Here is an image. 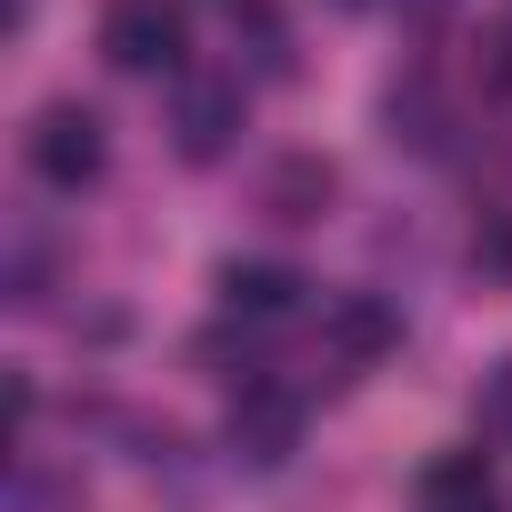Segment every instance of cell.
Returning <instances> with one entry per match:
<instances>
[{
  "instance_id": "cell-1",
  "label": "cell",
  "mask_w": 512,
  "mask_h": 512,
  "mask_svg": "<svg viewBox=\"0 0 512 512\" xmlns=\"http://www.w3.org/2000/svg\"><path fill=\"white\" fill-rule=\"evenodd\" d=\"M181 51H191L181 0H111V11H101V61H111V71L161 81V71H181Z\"/></svg>"
},
{
  "instance_id": "cell-2",
  "label": "cell",
  "mask_w": 512,
  "mask_h": 512,
  "mask_svg": "<svg viewBox=\"0 0 512 512\" xmlns=\"http://www.w3.org/2000/svg\"><path fill=\"white\" fill-rule=\"evenodd\" d=\"M31 171H41L51 191H91V181H101V121H91L81 101H51V111L31 121Z\"/></svg>"
},
{
  "instance_id": "cell-3",
  "label": "cell",
  "mask_w": 512,
  "mask_h": 512,
  "mask_svg": "<svg viewBox=\"0 0 512 512\" xmlns=\"http://www.w3.org/2000/svg\"><path fill=\"white\" fill-rule=\"evenodd\" d=\"M231 131H241V81H181V91H171V141H181V161H221Z\"/></svg>"
},
{
  "instance_id": "cell-4",
  "label": "cell",
  "mask_w": 512,
  "mask_h": 512,
  "mask_svg": "<svg viewBox=\"0 0 512 512\" xmlns=\"http://www.w3.org/2000/svg\"><path fill=\"white\" fill-rule=\"evenodd\" d=\"M422 512H502V482H492V452H432L422 482H412Z\"/></svg>"
},
{
  "instance_id": "cell-5",
  "label": "cell",
  "mask_w": 512,
  "mask_h": 512,
  "mask_svg": "<svg viewBox=\"0 0 512 512\" xmlns=\"http://www.w3.org/2000/svg\"><path fill=\"white\" fill-rule=\"evenodd\" d=\"M292 432H302V402H292V392L241 382V402H231V442H241L251 462H282V452H292Z\"/></svg>"
},
{
  "instance_id": "cell-6",
  "label": "cell",
  "mask_w": 512,
  "mask_h": 512,
  "mask_svg": "<svg viewBox=\"0 0 512 512\" xmlns=\"http://www.w3.org/2000/svg\"><path fill=\"white\" fill-rule=\"evenodd\" d=\"M322 342H332L342 362H382V352L402 342V322H392V302L352 292V302H332V312H322Z\"/></svg>"
},
{
  "instance_id": "cell-7",
  "label": "cell",
  "mask_w": 512,
  "mask_h": 512,
  "mask_svg": "<svg viewBox=\"0 0 512 512\" xmlns=\"http://www.w3.org/2000/svg\"><path fill=\"white\" fill-rule=\"evenodd\" d=\"M302 302V282L282 272V262H221V312H241V322H282Z\"/></svg>"
},
{
  "instance_id": "cell-8",
  "label": "cell",
  "mask_w": 512,
  "mask_h": 512,
  "mask_svg": "<svg viewBox=\"0 0 512 512\" xmlns=\"http://www.w3.org/2000/svg\"><path fill=\"white\" fill-rule=\"evenodd\" d=\"M332 191H342V181H332V161H312V151H302V161H282V171H272V221H322V201H332Z\"/></svg>"
},
{
  "instance_id": "cell-9",
  "label": "cell",
  "mask_w": 512,
  "mask_h": 512,
  "mask_svg": "<svg viewBox=\"0 0 512 512\" xmlns=\"http://www.w3.org/2000/svg\"><path fill=\"white\" fill-rule=\"evenodd\" d=\"M472 412H482V432H492V442H512V362H492V372H482Z\"/></svg>"
},
{
  "instance_id": "cell-10",
  "label": "cell",
  "mask_w": 512,
  "mask_h": 512,
  "mask_svg": "<svg viewBox=\"0 0 512 512\" xmlns=\"http://www.w3.org/2000/svg\"><path fill=\"white\" fill-rule=\"evenodd\" d=\"M492 81H512V31H502V41H492Z\"/></svg>"
}]
</instances>
